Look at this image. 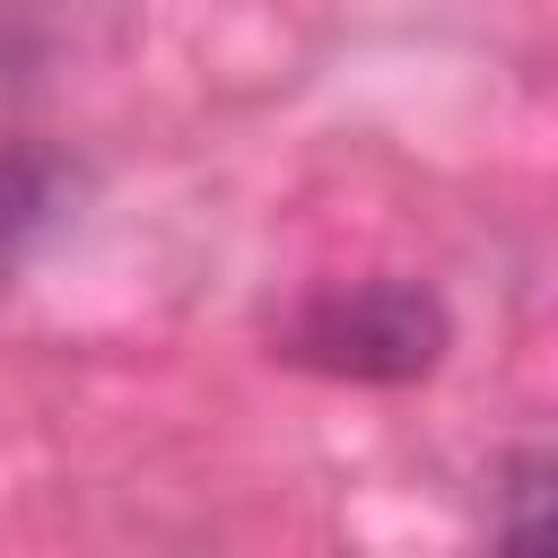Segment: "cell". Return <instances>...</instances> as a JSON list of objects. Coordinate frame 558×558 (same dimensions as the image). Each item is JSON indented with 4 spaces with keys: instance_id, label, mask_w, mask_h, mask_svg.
I'll return each mask as SVG.
<instances>
[{
    "instance_id": "obj_1",
    "label": "cell",
    "mask_w": 558,
    "mask_h": 558,
    "mask_svg": "<svg viewBox=\"0 0 558 558\" xmlns=\"http://www.w3.org/2000/svg\"><path fill=\"white\" fill-rule=\"evenodd\" d=\"M445 340H453V323L418 279H349L288 314L279 357L340 375V384H418V375H436Z\"/></svg>"
},
{
    "instance_id": "obj_3",
    "label": "cell",
    "mask_w": 558,
    "mask_h": 558,
    "mask_svg": "<svg viewBox=\"0 0 558 558\" xmlns=\"http://www.w3.org/2000/svg\"><path fill=\"white\" fill-rule=\"evenodd\" d=\"M497 541L523 558H558V453H523L497 497Z\"/></svg>"
},
{
    "instance_id": "obj_2",
    "label": "cell",
    "mask_w": 558,
    "mask_h": 558,
    "mask_svg": "<svg viewBox=\"0 0 558 558\" xmlns=\"http://www.w3.org/2000/svg\"><path fill=\"white\" fill-rule=\"evenodd\" d=\"M61 201H70V166L61 157H44V148H9L0 157V288L26 270V253L44 244Z\"/></svg>"
}]
</instances>
